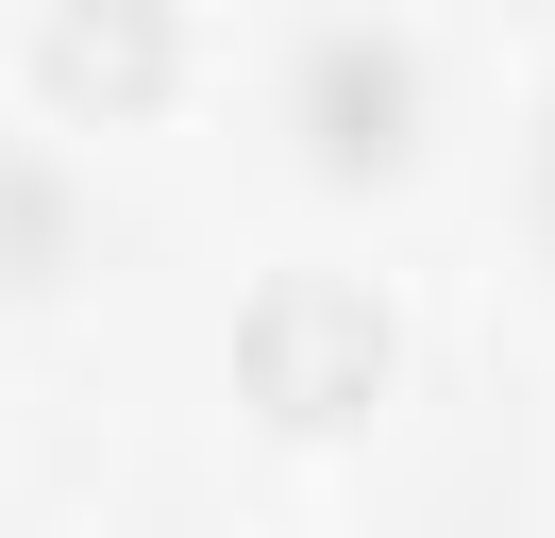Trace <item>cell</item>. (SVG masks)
<instances>
[{"mask_svg": "<svg viewBox=\"0 0 555 538\" xmlns=\"http://www.w3.org/2000/svg\"><path fill=\"white\" fill-rule=\"evenodd\" d=\"M236 387L270 404V421H353V404L387 387V303L353 286V269H270L236 320Z\"/></svg>", "mask_w": 555, "mask_h": 538, "instance_id": "1", "label": "cell"}, {"mask_svg": "<svg viewBox=\"0 0 555 538\" xmlns=\"http://www.w3.org/2000/svg\"><path fill=\"white\" fill-rule=\"evenodd\" d=\"M286 101H304V152H320V168H387V152L421 134V51H404L387 17H337V34H304Z\"/></svg>", "mask_w": 555, "mask_h": 538, "instance_id": "2", "label": "cell"}, {"mask_svg": "<svg viewBox=\"0 0 555 538\" xmlns=\"http://www.w3.org/2000/svg\"><path fill=\"white\" fill-rule=\"evenodd\" d=\"M35 85L68 101V118H152V101L185 85V34H169V0H68V17L35 34Z\"/></svg>", "mask_w": 555, "mask_h": 538, "instance_id": "3", "label": "cell"}, {"mask_svg": "<svg viewBox=\"0 0 555 538\" xmlns=\"http://www.w3.org/2000/svg\"><path fill=\"white\" fill-rule=\"evenodd\" d=\"M68 253H85V202H68V168H51L35 134H0V286H51Z\"/></svg>", "mask_w": 555, "mask_h": 538, "instance_id": "4", "label": "cell"}, {"mask_svg": "<svg viewBox=\"0 0 555 538\" xmlns=\"http://www.w3.org/2000/svg\"><path fill=\"white\" fill-rule=\"evenodd\" d=\"M539 235H555V101H539Z\"/></svg>", "mask_w": 555, "mask_h": 538, "instance_id": "5", "label": "cell"}]
</instances>
